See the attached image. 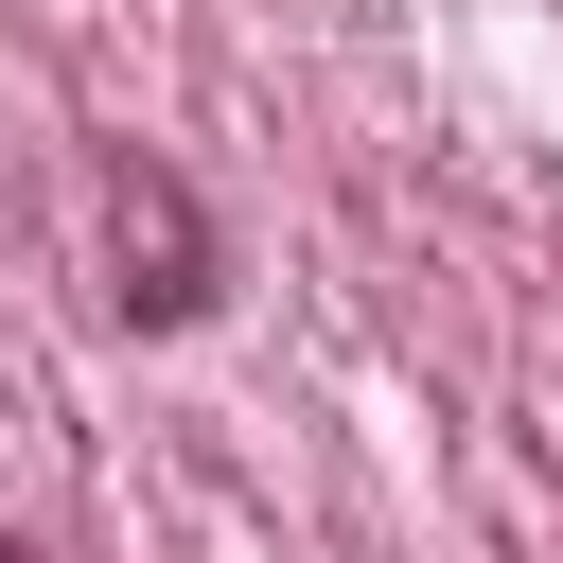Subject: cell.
I'll return each instance as SVG.
<instances>
[{"instance_id": "1", "label": "cell", "mask_w": 563, "mask_h": 563, "mask_svg": "<svg viewBox=\"0 0 563 563\" xmlns=\"http://www.w3.org/2000/svg\"><path fill=\"white\" fill-rule=\"evenodd\" d=\"M0 563H18V545H0Z\"/></svg>"}]
</instances>
